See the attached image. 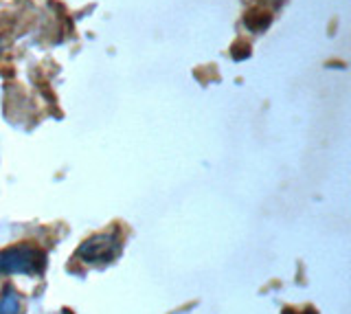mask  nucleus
I'll return each instance as SVG.
<instances>
[{"instance_id":"obj_1","label":"nucleus","mask_w":351,"mask_h":314,"mask_svg":"<svg viewBox=\"0 0 351 314\" xmlns=\"http://www.w3.org/2000/svg\"><path fill=\"white\" fill-rule=\"evenodd\" d=\"M47 255L33 244H16L0 251V275H42Z\"/></svg>"},{"instance_id":"obj_3","label":"nucleus","mask_w":351,"mask_h":314,"mask_svg":"<svg viewBox=\"0 0 351 314\" xmlns=\"http://www.w3.org/2000/svg\"><path fill=\"white\" fill-rule=\"evenodd\" d=\"M0 314H22V297L14 286H5L0 292Z\"/></svg>"},{"instance_id":"obj_2","label":"nucleus","mask_w":351,"mask_h":314,"mask_svg":"<svg viewBox=\"0 0 351 314\" xmlns=\"http://www.w3.org/2000/svg\"><path fill=\"white\" fill-rule=\"evenodd\" d=\"M121 253V240L114 233H97L77 248V257L86 264H110Z\"/></svg>"}]
</instances>
